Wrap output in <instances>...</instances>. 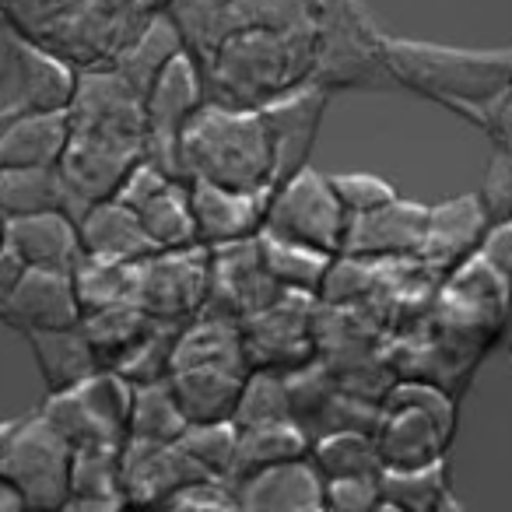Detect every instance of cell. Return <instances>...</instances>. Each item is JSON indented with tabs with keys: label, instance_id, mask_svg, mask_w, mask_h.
I'll return each instance as SVG.
<instances>
[{
	"label": "cell",
	"instance_id": "6da1fadb",
	"mask_svg": "<svg viewBox=\"0 0 512 512\" xmlns=\"http://www.w3.org/2000/svg\"><path fill=\"white\" fill-rule=\"evenodd\" d=\"M386 71L393 85L411 88L414 95L484 130L491 106L512 85V50H467L386 36Z\"/></svg>",
	"mask_w": 512,
	"mask_h": 512
},
{
	"label": "cell",
	"instance_id": "7a4b0ae2",
	"mask_svg": "<svg viewBox=\"0 0 512 512\" xmlns=\"http://www.w3.org/2000/svg\"><path fill=\"white\" fill-rule=\"evenodd\" d=\"M313 22L295 29H239L200 64L207 99L221 106L264 109L267 102L313 81Z\"/></svg>",
	"mask_w": 512,
	"mask_h": 512
},
{
	"label": "cell",
	"instance_id": "3957f363",
	"mask_svg": "<svg viewBox=\"0 0 512 512\" xmlns=\"http://www.w3.org/2000/svg\"><path fill=\"white\" fill-rule=\"evenodd\" d=\"M183 179L232 186V190H271L274 158L260 109L221 106L207 99L179 137Z\"/></svg>",
	"mask_w": 512,
	"mask_h": 512
},
{
	"label": "cell",
	"instance_id": "277c9868",
	"mask_svg": "<svg viewBox=\"0 0 512 512\" xmlns=\"http://www.w3.org/2000/svg\"><path fill=\"white\" fill-rule=\"evenodd\" d=\"M309 22L316 39L313 85L330 95L393 85L386 36L362 0H309Z\"/></svg>",
	"mask_w": 512,
	"mask_h": 512
},
{
	"label": "cell",
	"instance_id": "5b68a950",
	"mask_svg": "<svg viewBox=\"0 0 512 512\" xmlns=\"http://www.w3.org/2000/svg\"><path fill=\"white\" fill-rule=\"evenodd\" d=\"M453 432L456 400L442 386L397 379L379 400L376 449L383 470H407L446 460Z\"/></svg>",
	"mask_w": 512,
	"mask_h": 512
},
{
	"label": "cell",
	"instance_id": "8992f818",
	"mask_svg": "<svg viewBox=\"0 0 512 512\" xmlns=\"http://www.w3.org/2000/svg\"><path fill=\"white\" fill-rule=\"evenodd\" d=\"M134 407V383L116 369H99L85 383L71 390L50 393L39 414L71 442V449L85 446H123Z\"/></svg>",
	"mask_w": 512,
	"mask_h": 512
},
{
	"label": "cell",
	"instance_id": "52a82bcc",
	"mask_svg": "<svg viewBox=\"0 0 512 512\" xmlns=\"http://www.w3.org/2000/svg\"><path fill=\"white\" fill-rule=\"evenodd\" d=\"M0 474L25 498V509H64L71 491V442L43 418H18L0 449Z\"/></svg>",
	"mask_w": 512,
	"mask_h": 512
},
{
	"label": "cell",
	"instance_id": "ba28073f",
	"mask_svg": "<svg viewBox=\"0 0 512 512\" xmlns=\"http://www.w3.org/2000/svg\"><path fill=\"white\" fill-rule=\"evenodd\" d=\"M242 355L249 369L295 372L316 362V295L285 292L271 306L242 316Z\"/></svg>",
	"mask_w": 512,
	"mask_h": 512
},
{
	"label": "cell",
	"instance_id": "9c48e42d",
	"mask_svg": "<svg viewBox=\"0 0 512 512\" xmlns=\"http://www.w3.org/2000/svg\"><path fill=\"white\" fill-rule=\"evenodd\" d=\"M344 228H348V211H344L330 176L306 165L271 190L260 232H274L281 239L306 242V246L337 256L344 246Z\"/></svg>",
	"mask_w": 512,
	"mask_h": 512
},
{
	"label": "cell",
	"instance_id": "30bf717a",
	"mask_svg": "<svg viewBox=\"0 0 512 512\" xmlns=\"http://www.w3.org/2000/svg\"><path fill=\"white\" fill-rule=\"evenodd\" d=\"M207 102V85L200 64L186 50H179L144 92V158L162 165L169 176L179 172V137L190 116Z\"/></svg>",
	"mask_w": 512,
	"mask_h": 512
},
{
	"label": "cell",
	"instance_id": "8fae6325",
	"mask_svg": "<svg viewBox=\"0 0 512 512\" xmlns=\"http://www.w3.org/2000/svg\"><path fill=\"white\" fill-rule=\"evenodd\" d=\"M211 295V249L183 246V249H155L137 264L134 302L158 323L186 320L207 306Z\"/></svg>",
	"mask_w": 512,
	"mask_h": 512
},
{
	"label": "cell",
	"instance_id": "7c38bea8",
	"mask_svg": "<svg viewBox=\"0 0 512 512\" xmlns=\"http://www.w3.org/2000/svg\"><path fill=\"white\" fill-rule=\"evenodd\" d=\"M330 92H323L320 85H302L295 92L281 95V99L267 102L260 109L267 123V137H271V158H274V183H285L295 172H302L309 165V151H313L316 137H320V123L327 113Z\"/></svg>",
	"mask_w": 512,
	"mask_h": 512
},
{
	"label": "cell",
	"instance_id": "4fadbf2b",
	"mask_svg": "<svg viewBox=\"0 0 512 512\" xmlns=\"http://www.w3.org/2000/svg\"><path fill=\"white\" fill-rule=\"evenodd\" d=\"M285 288L274 281L260 256V239L228 242V246L211 249V295L207 309H218L235 320L271 306Z\"/></svg>",
	"mask_w": 512,
	"mask_h": 512
},
{
	"label": "cell",
	"instance_id": "5bb4252c",
	"mask_svg": "<svg viewBox=\"0 0 512 512\" xmlns=\"http://www.w3.org/2000/svg\"><path fill=\"white\" fill-rule=\"evenodd\" d=\"M425 218L428 207L404 197H393L390 204L376 207V211L351 214L341 253L362 256L372 264L411 260V256H418L421 239H425Z\"/></svg>",
	"mask_w": 512,
	"mask_h": 512
},
{
	"label": "cell",
	"instance_id": "9a60e30c",
	"mask_svg": "<svg viewBox=\"0 0 512 512\" xmlns=\"http://www.w3.org/2000/svg\"><path fill=\"white\" fill-rule=\"evenodd\" d=\"M190 204L197 221L200 246L218 249L228 242H242L260 235L267 218V200L271 190H232V186L190 179Z\"/></svg>",
	"mask_w": 512,
	"mask_h": 512
},
{
	"label": "cell",
	"instance_id": "2e32d148",
	"mask_svg": "<svg viewBox=\"0 0 512 512\" xmlns=\"http://www.w3.org/2000/svg\"><path fill=\"white\" fill-rule=\"evenodd\" d=\"M193 477H207L179 442H148L127 435L120 446V488L127 505H165Z\"/></svg>",
	"mask_w": 512,
	"mask_h": 512
},
{
	"label": "cell",
	"instance_id": "e0dca14e",
	"mask_svg": "<svg viewBox=\"0 0 512 512\" xmlns=\"http://www.w3.org/2000/svg\"><path fill=\"white\" fill-rule=\"evenodd\" d=\"M488 214L481 207L477 193H460L442 204L428 207L425 218V239H421L418 260L435 274H449L463 260L477 253L484 232H488Z\"/></svg>",
	"mask_w": 512,
	"mask_h": 512
},
{
	"label": "cell",
	"instance_id": "ac0fdd59",
	"mask_svg": "<svg viewBox=\"0 0 512 512\" xmlns=\"http://www.w3.org/2000/svg\"><path fill=\"white\" fill-rule=\"evenodd\" d=\"M235 502L246 512H316L323 509V477L309 456L271 463L235 477Z\"/></svg>",
	"mask_w": 512,
	"mask_h": 512
},
{
	"label": "cell",
	"instance_id": "d6986e66",
	"mask_svg": "<svg viewBox=\"0 0 512 512\" xmlns=\"http://www.w3.org/2000/svg\"><path fill=\"white\" fill-rule=\"evenodd\" d=\"M4 246L22 260L25 267H46V271H74L81 260L78 221L60 207L50 211L15 214L4 225Z\"/></svg>",
	"mask_w": 512,
	"mask_h": 512
},
{
	"label": "cell",
	"instance_id": "ffe728a7",
	"mask_svg": "<svg viewBox=\"0 0 512 512\" xmlns=\"http://www.w3.org/2000/svg\"><path fill=\"white\" fill-rule=\"evenodd\" d=\"M0 320L22 330H53V327H78L81 306L74 295V281L67 271H46V267H25L18 278L11 302Z\"/></svg>",
	"mask_w": 512,
	"mask_h": 512
},
{
	"label": "cell",
	"instance_id": "44dd1931",
	"mask_svg": "<svg viewBox=\"0 0 512 512\" xmlns=\"http://www.w3.org/2000/svg\"><path fill=\"white\" fill-rule=\"evenodd\" d=\"M78 235L88 256H102L116 264H141L144 256L155 253V242L144 232L141 214L116 197L88 207L78 218Z\"/></svg>",
	"mask_w": 512,
	"mask_h": 512
},
{
	"label": "cell",
	"instance_id": "7402d4cb",
	"mask_svg": "<svg viewBox=\"0 0 512 512\" xmlns=\"http://www.w3.org/2000/svg\"><path fill=\"white\" fill-rule=\"evenodd\" d=\"M246 372L249 365L242 362L183 365L169 372V386L190 425L193 421H225L232 418Z\"/></svg>",
	"mask_w": 512,
	"mask_h": 512
},
{
	"label": "cell",
	"instance_id": "603a6c76",
	"mask_svg": "<svg viewBox=\"0 0 512 512\" xmlns=\"http://www.w3.org/2000/svg\"><path fill=\"white\" fill-rule=\"evenodd\" d=\"M18 85L25 113H67L78 88V67L50 46L18 36Z\"/></svg>",
	"mask_w": 512,
	"mask_h": 512
},
{
	"label": "cell",
	"instance_id": "cb8c5ba5",
	"mask_svg": "<svg viewBox=\"0 0 512 512\" xmlns=\"http://www.w3.org/2000/svg\"><path fill=\"white\" fill-rule=\"evenodd\" d=\"M71 137L67 113H22L0 130V169H53Z\"/></svg>",
	"mask_w": 512,
	"mask_h": 512
},
{
	"label": "cell",
	"instance_id": "d4e9b609",
	"mask_svg": "<svg viewBox=\"0 0 512 512\" xmlns=\"http://www.w3.org/2000/svg\"><path fill=\"white\" fill-rule=\"evenodd\" d=\"M22 337L29 341L50 393L71 390V386L85 383L92 372H99L95 351L88 344L81 323L78 327H53V330H22Z\"/></svg>",
	"mask_w": 512,
	"mask_h": 512
},
{
	"label": "cell",
	"instance_id": "484cf974",
	"mask_svg": "<svg viewBox=\"0 0 512 512\" xmlns=\"http://www.w3.org/2000/svg\"><path fill=\"white\" fill-rule=\"evenodd\" d=\"M120 446L71 449V491L64 509H120Z\"/></svg>",
	"mask_w": 512,
	"mask_h": 512
},
{
	"label": "cell",
	"instance_id": "4316f807",
	"mask_svg": "<svg viewBox=\"0 0 512 512\" xmlns=\"http://www.w3.org/2000/svg\"><path fill=\"white\" fill-rule=\"evenodd\" d=\"M155 323L158 320H151L137 302H120V306L81 316V330H85L88 344H92L99 369H116L151 334Z\"/></svg>",
	"mask_w": 512,
	"mask_h": 512
},
{
	"label": "cell",
	"instance_id": "83f0119b",
	"mask_svg": "<svg viewBox=\"0 0 512 512\" xmlns=\"http://www.w3.org/2000/svg\"><path fill=\"white\" fill-rule=\"evenodd\" d=\"M309 460L320 470L323 481L383 470L372 428H330V432L313 435L309 439Z\"/></svg>",
	"mask_w": 512,
	"mask_h": 512
},
{
	"label": "cell",
	"instance_id": "f1b7e54d",
	"mask_svg": "<svg viewBox=\"0 0 512 512\" xmlns=\"http://www.w3.org/2000/svg\"><path fill=\"white\" fill-rule=\"evenodd\" d=\"M295 456H309V432L295 418L264 421V425L239 428V449H235V477L253 474L271 463H285Z\"/></svg>",
	"mask_w": 512,
	"mask_h": 512
},
{
	"label": "cell",
	"instance_id": "f546056e",
	"mask_svg": "<svg viewBox=\"0 0 512 512\" xmlns=\"http://www.w3.org/2000/svg\"><path fill=\"white\" fill-rule=\"evenodd\" d=\"M179 50H186V46H183V36H179L176 22L169 18V11H158V15L137 32L134 43L116 57L113 67L137 88V92H141V99H144V92H148V85L155 81V74L162 71Z\"/></svg>",
	"mask_w": 512,
	"mask_h": 512
},
{
	"label": "cell",
	"instance_id": "4dcf8cb0",
	"mask_svg": "<svg viewBox=\"0 0 512 512\" xmlns=\"http://www.w3.org/2000/svg\"><path fill=\"white\" fill-rule=\"evenodd\" d=\"M379 495H383V509L432 512L456 505L446 484V460L407 470H379Z\"/></svg>",
	"mask_w": 512,
	"mask_h": 512
},
{
	"label": "cell",
	"instance_id": "1f68e13d",
	"mask_svg": "<svg viewBox=\"0 0 512 512\" xmlns=\"http://www.w3.org/2000/svg\"><path fill=\"white\" fill-rule=\"evenodd\" d=\"M260 256H264L267 271L274 274L281 288H292V292H309L316 295L323 285V274H327L334 253H323L316 246L295 239H281L274 232H260Z\"/></svg>",
	"mask_w": 512,
	"mask_h": 512
},
{
	"label": "cell",
	"instance_id": "d6a6232c",
	"mask_svg": "<svg viewBox=\"0 0 512 512\" xmlns=\"http://www.w3.org/2000/svg\"><path fill=\"white\" fill-rule=\"evenodd\" d=\"M144 221V232L155 242V249H183L197 246V221H193L190 186L186 179H172L165 190H158L148 204L137 207Z\"/></svg>",
	"mask_w": 512,
	"mask_h": 512
},
{
	"label": "cell",
	"instance_id": "836d02e7",
	"mask_svg": "<svg viewBox=\"0 0 512 512\" xmlns=\"http://www.w3.org/2000/svg\"><path fill=\"white\" fill-rule=\"evenodd\" d=\"M71 281H74L81 316H88V313H99V309L120 306V302H134L137 264H116V260L81 253V260L71 271Z\"/></svg>",
	"mask_w": 512,
	"mask_h": 512
},
{
	"label": "cell",
	"instance_id": "e575fe53",
	"mask_svg": "<svg viewBox=\"0 0 512 512\" xmlns=\"http://www.w3.org/2000/svg\"><path fill=\"white\" fill-rule=\"evenodd\" d=\"M186 414L172 393L169 379L134 386V407H130V428L127 435L148 442H176L186 432Z\"/></svg>",
	"mask_w": 512,
	"mask_h": 512
},
{
	"label": "cell",
	"instance_id": "d590c367",
	"mask_svg": "<svg viewBox=\"0 0 512 512\" xmlns=\"http://www.w3.org/2000/svg\"><path fill=\"white\" fill-rule=\"evenodd\" d=\"M176 442L207 477H225V481H232L235 449H239V428H235L232 418L193 421V425H186V432L179 435Z\"/></svg>",
	"mask_w": 512,
	"mask_h": 512
},
{
	"label": "cell",
	"instance_id": "8d00e7d4",
	"mask_svg": "<svg viewBox=\"0 0 512 512\" xmlns=\"http://www.w3.org/2000/svg\"><path fill=\"white\" fill-rule=\"evenodd\" d=\"M281 418H292V397H288L285 372L249 369L232 411L235 428L264 425V421H281Z\"/></svg>",
	"mask_w": 512,
	"mask_h": 512
},
{
	"label": "cell",
	"instance_id": "74e56055",
	"mask_svg": "<svg viewBox=\"0 0 512 512\" xmlns=\"http://www.w3.org/2000/svg\"><path fill=\"white\" fill-rule=\"evenodd\" d=\"M60 207V176L53 169H0V214L15 218V214L50 211Z\"/></svg>",
	"mask_w": 512,
	"mask_h": 512
},
{
	"label": "cell",
	"instance_id": "f35d334b",
	"mask_svg": "<svg viewBox=\"0 0 512 512\" xmlns=\"http://www.w3.org/2000/svg\"><path fill=\"white\" fill-rule=\"evenodd\" d=\"M330 183H334L348 218L351 214L376 211V207L390 204L393 197H400L397 186L386 183L383 176H372V172H337V176H330Z\"/></svg>",
	"mask_w": 512,
	"mask_h": 512
},
{
	"label": "cell",
	"instance_id": "ab89813d",
	"mask_svg": "<svg viewBox=\"0 0 512 512\" xmlns=\"http://www.w3.org/2000/svg\"><path fill=\"white\" fill-rule=\"evenodd\" d=\"M477 197H481L488 221L512 218V144H495Z\"/></svg>",
	"mask_w": 512,
	"mask_h": 512
},
{
	"label": "cell",
	"instance_id": "60d3db41",
	"mask_svg": "<svg viewBox=\"0 0 512 512\" xmlns=\"http://www.w3.org/2000/svg\"><path fill=\"white\" fill-rule=\"evenodd\" d=\"M323 509H334V512L383 509V495H379V474L330 477V481H323Z\"/></svg>",
	"mask_w": 512,
	"mask_h": 512
},
{
	"label": "cell",
	"instance_id": "b9f144b4",
	"mask_svg": "<svg viewBox=\"0 0 512 512\" xmlns=\"http://www.w3.org/2000/svg\"><path fill=\"white\" fill-rule=\"evenodd\" d=\"M64 8L67 0H0V22L22 39L36 43Z\"/></svg>",
	"mask_w": 512,
	"mask_h": 512
},
{
	"label": "cell",
	"instance_id": "7bdbcfd3",
	"mask_svg": "<svg viewBox=\"0 0 512 512\" xmlns=\"http://www.w3.org/2000/svg\"><path fill=\"white\" fill-rule=\"evenodd\" d=\"M169 509H239L235 484L225 477H193L179 491L165 498Z\"/></svg>",
	"mask_w": 512,
	"mask_h": 512
},
{
	"label": "cell",
	"instance_id": "ee69618b",
	"mask_svg": "<svg viewBox=\"0 0 512 512\" xmlns=\"http://www.w3.org/2000/svg\"><path fill=\"white\" fill-rule=\"evenodd\" d=\"M477 256L512 285V218L491 221L481 246H477Z\"/></svg>",
	"mask_w": 512,
	"mask_h": 512
},
{
	"label": "cell",
	"instance_id": "f6af8a7d",
	"mask_svg": "<svg viewBox=\"0 0 512 512\" xmlns=\"http://www.w3.org/2000/svg\"><path fill=\"white\" fill-rule=\"evenodd\" d=\"M22 271H25V264L18 260L15 253H11L8 246L0 249V316H4V309H8L11 292H15V285H18V278H22Z\"/></svg>",
	"mask_w": 512,
	"mask_h": 512
},
{
	"label": "cell",
	"instance_id": "bcb514c9",
	"mask_svg": "<svg viewBox=\"0 0 512 512\" xmlns=\"http://www.w3.org/2000/svg\"><path fill=\"white\" fill-rule=\"evenodd\" d=\"M22 509H25V498L18 495V488L8 477L0 474V512H22Z\"/></svg>",
	"mask_w": 512,
	"mask_h": 512
},
{
	"label": "cell",
	"instance_id": "7dc6e473",
	"mask_svg": "<svg viewBox=\"0 0 512 512\" xmlns=\"http://www.w3.org/2000/svg\"><path fill=\"white\" fill-rule=\"evenodd\" d=\"M18 421V418H15ZM15 421H0V449H4V442H8L11 428H15Z\"/></svg>",
	"mask_w": 512,
	"mask_h": 512
},
{
	"label": "cell",
	"instance_id": "c3c4849f",
	"mask_svg": "<svg viewBox=\"0 0 512 512\" xmlns=\"http://www.w3.org/2000/svg\"><path fill=\"white\" fill-rule=\"evenodd\" d=\"M4 225H8V218L0 214V249H4Z\"/></svg>",
	"mask_w": 512,
	"mask_h": 512
}]
</instances>
